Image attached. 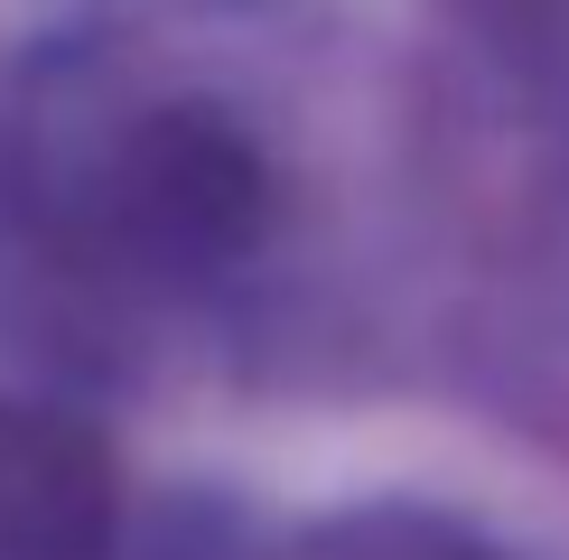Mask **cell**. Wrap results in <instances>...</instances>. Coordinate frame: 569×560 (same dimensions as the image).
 I'll use <instances>...</instances> for the list:
<instances>
[{
  "label": "cell",
  "mask_w": 569,
  "mask_h": 560,
  "mask_svg": "<svg viewBox=\"0 0 569 560\" xmlns=\"http://www.w3.org/2000/svg\"><path fill=\"white\" fill-rule=\"evenodd\" d=\"M103 523V458L66 420L0 411V560H93Z\"/></svg>",
  "instance_id": "1"
}]
</instances>
